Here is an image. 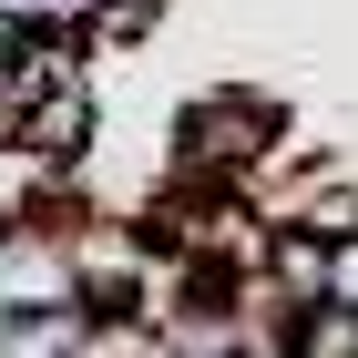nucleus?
Here are the masks:
<instances>
[{
	"instance_id": "1",
	"label": "nucleus",
	"mask_w": 358,
	"mask_h": 358,
	"mask_svg": "<svg viewBox=\"0 0 358 358\" xmlns=\"http://www.w3.org/2000/svg\"><path fill=\"white\" fill-rule=\"evenodd\" d=\"M276 103L266 92H205V103L185 113V185H205V194H225V185H256V174L276 164Z\"/></svg>"
},
{
	"instance_id": "2",
	"label": "nucleus",
	"mask_w": 358,
	"mask_h": 358,
	"mask_svg": "<svg viewBox=\"0 0 358 358\" xmlns=\"http://www.w3.org/2000/svg\"><path fill=\"white\" fill-rule=\"evenodd\" d=\"M276 225H307L317 246L348 256L358 246V185H307V194H276Z\"/></svg>"
}]
</instances>
